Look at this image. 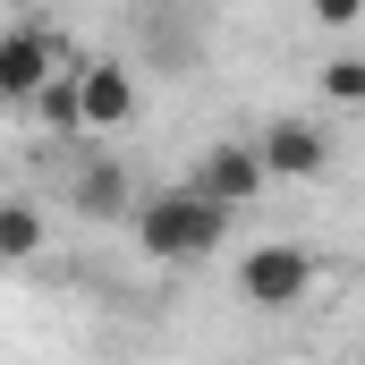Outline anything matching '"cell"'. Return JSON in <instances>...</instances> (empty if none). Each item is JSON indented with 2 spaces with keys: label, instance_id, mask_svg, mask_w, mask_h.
<instances>
[{
  "label": "cell",
  "instance_id": "cell-5",
  "mask_svg": "<svg viewBox=\"0 0 365 365\" xmlns=\"http://www.w3.org/2000/svg\"><path fill=\"white\" fill-rule=\"evenodd\" d=\"M68 212H86V221H136V179H128V162H110V153L68 162Z\"/></svg>",
  "mask_w": 365,
  "mask_h": 365
},
{
  "label": "cell",
  "instance_id": "cell-6",
  "mask_svg": "<svg viewBox=\"0 0 365 365\" xmlns=\"http://www.w3.org/2000/svg\"><path fill=\"white\" fill-rule=\"evenodd\" d=\"M255 153H264V170H272V179H297V187L331 170V145H323V128H314V119H272V128L255 136Z\"/></svg>",
  "mask_w": 365,
  "mask_h": 365
},
{
  "label": "cell",
  "instance_id": "cell-8",
  "mask_svg": "<svg viewBox=\"0 0 365 365\" xmlns=\"http://www.w3.org/2000/svg\"><path fill=\"white\" fill-rule=\"evenodd\" d=\"M0 255H9V264H34V255H43V212H34L26 195L0 204Z\"/></svg>",
  "mask_w": 365,
  "mask_h": 365
},
{
  "label": "cell",
  "instance_id": "cell-7",
  "mask_svg": "<svg viewBox=\"0 0 365 365\" xmlns=\"http://www.w3.org/2000/svg\"><path fill=\"white\" fill-rule=\"evenodd\" d=\"M77 86H86V128L93 136L136 128V102H145V93H136V68H128V60H86Z\"/></svg>",
  "mask_w": 365,
  "mask_h": 365
},
{
  "label": "cell",
  "instance_id": "cell-3",
  "mask_svg": "<svg viewBox=\"0 0 365 365\" xmlns=\"http://www.w3.org/2000/svg\"><path fill=\"white\" fill-rule=\"evenodd\" d=\"M60 68H77L43 26H9V43H0V102H43V93L60 86Z\"/></svg>",
  "mask_w": 365,
  "mask_h": 365
},
{
  "label": "cell",
  "instance_id": "cell-10",
  "mask_svg": "<svg viewBox=\"0 0 365 365\" xmlns=\"http://www.w3.org/2000/svg\"><path fill=\"white\" fill-rule=\"evenodd\" d=\"M323 93L340 110H365V60H323Z\"/></svg>",
  "mask_w": 365,
  "mask_h": 365
},
{
  "label": "cell",
  "instance_id": "cell-11",
  "mask_svg": "<svg viewBox=\"0 0 365 365\" xmlns=\"http://www.w3.org/2000/svg\"><path fill=\"white\" fill-rule=\"evenodd\" d=\"M306 9H314V26H357L365 17V0H306Z\"/></svg>",
  "mask_w": 365,
  "mask_h": 365
},
{
  "label": "cell",
  "instance_id": "cell-1",
  "mask_svg": "<svg viewBox=\"0 0 365 365\" xmlns=\"http://www.w3.org/2000/svg\"><path fill=\"white\" fill-rule=\"evenodd\" d=\"M221 204L212 195H195V187H170V195H145L136 204V247L153 255V264H204L212 247H221Z\"/></svg>",
  "mask_w": 365,
  "mask_h": 365
},
{
  "label": "cell",
  "instance_id": "cell-2",
  "mask_svg": "<svg viewBox=\"0 0 365 365\" xmlns=\"http://www.w3.org/2000/svg\"><path fill=\"white\" fill-rule=\"evenodd\" d=\"M314 280H323V264L306 255V247H247V264H238V297L247 306H264V314H289V306H306L314 297Z\"/></svg>",
  "mask_w": 365,
  "mask_h": 365
},
{
  "label": "cell",
  "instance_id": "cell-12",
  "mask_svg": "<svg viewBox=\"0 0 365 365\" xmlns=\"http://www.w3.org/2000/svg\"><path fill=\"white\" fill-rule=\"evenodd\" d=\"M357 365H365V349H357Z\"/></svg>",
  "mask_w": 365,
  "mask_h": 365
},
{
  "label": "cell",
  "instance_id": "cell-4",
  "mask_svg": "<svg viewBox=\"0 0 365 365\" xmlns=\"http://www.w3.org/2000/svg\"><path fill=\"white\" fill-rule=\"evenodd\" d=\"M187 187H195V195H212L221 212H238V204H255V195L272 187V170H264V153H255V145H204V153H195V170H187Z\"/></svg>",
  "mask_w": 365,
  "mask_h": 365
},
{
  "label": "cell",
  "instance_id": "cell-9",
  "mask_svg": "<svg viewBox=\"0 0 365 365\" xmlns=\"http://www.w3.org/2000/svg\"><path fill=\"white\" fill-rule=\"evenodd\" d=\"M77 77H86V68H60V86L34 102V110H43V128H60V136H77V128H86V86H77Z\"/></svg>",
  "mask_w": 365,
  "mask_h": 365
}]
</instances>
